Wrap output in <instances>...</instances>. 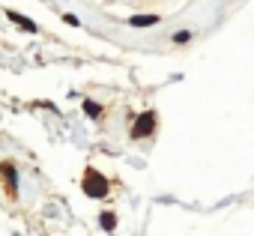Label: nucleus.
<instances>
[{"label": "nucleus", "instance_id": "obj_7", "mask_svg": "<svg viewBox=\"0 0 254 236\" xmlns=\"http://www.w3.org/2000/svg\"><path fill=\"white\" fill-rule=\"evenodd\" d=\"M84 111H87V114H90V117H93V120H99V117H102V108H99V105H96V102H90V99H87V102H84Z\"/></svg>", "mask_w": 254, "mask_h": 236}, {"label": "nucleus", "instance_id": "obj_1", "mask_svg": "<svg viewBox=\"0 0 254 236\" xmlns=\"http://www.w3.org/2000/svg\"><path fill=\"white\" fill-rule=\"evenodd\" d=\"M84 194L87 197H105L108 194V179L96 168H87L84 171Z\"/></svg>", "mask_w": 254, "mask_h": 236}, {"label": "nucleus", "instance_id": "obj_2", "mask_svg": "<svg viewBox=\"0 0 254 236\" xmlns=\"http://www.w3.org/2000/svg\"><path fill=\"white\" fill-rule=\"evenodd\" d=\"M153 132H156V114L147 111V114H141L138 120H135V126H132V138H147V135H153Z\"/></svg>", "mask_w": 254, "mask_h": 236}, {"label": "nucleus", "instance_id": "obj_5", "mask_svg": "<svg viewBox=\"0 0 254 236\" xmlns=\"http://www.w3.org/2000/svg\"><path fill=\"white\" fill-rule=\"evenodd\" d=\"M129 24L132 27H153V24H159V15H132Z\"/></svg>", "mask_w": 254, "mask_h": 236}, {"label": "nucleus", "instance_id": "obj_9", "mask_svg": "<svg viewBox=\"0 0 254 236\" xmlns=\"http://www.w3.org/2000/svg\"><path fill=\"white\" fill-rule=\"evenodd\" d=\"M63 21H66V24H72V27H78V18H75V15H63Z\"/></svg>", "mask_w": 254, "mask_h": 236}, {"label": "nucleus", "instance_id": "obj_3", "mask_svg": "<svg viewBox=\"0 0 254 236\" xmlns=\"http://www.w3.org/2000/svg\"><path fill=\"white\" fill-rule=\"evenodd\" d=\"M0 174H3V182H6V194L15 200V197H18V177H15V165H12V162H0Z\"/></svg>", "mask_w": 254, "mask_h": 236}, {"label": "nucleus", "instance_id": "obj_4", "mask_svg": "<svg viewBox=\"0 0 254 236\" xmlns=\"http://www.w3.org/2000/svg\"><path fill=\"white\" fill-rule=\"evenodd\" d=\"M6 15H9V21H15V24H18V27H21V30H27V33H36V24H33V21H30V18H24V15H21V12H12V9H9V12H6Z\"/></svg>", "mask_w": 254, "mask_h": 236}, {"label": "nucleus", "instance_id": "obj_8", "mask_svg": "<svg viewBox=\"0 0 254 236\" xmlns=\"http://www.w3.org/2000/svg\"><path fill=\"white\" fill-rule=\"evenodd\" d=\"M191 39V33L189 30H180V33H174V42H189Z\"/></svg>", "mask_w": 254, "mask_h": 236}, {"label": "nucleus", "instance_id": "obj_6", "mask_svg": "<svg viewBox=\"0 0 254 236\" xmlns=\"http://www.w3.org/2000/svg\"><path fill=\"white\" fill-rule=\"evenodd\" d=\"M99 224H102V230H114L117 227V215L114 212H102L99 215Z\"/></svg>", "mask_w": 254, "mask_h": 236}]
</instances>
